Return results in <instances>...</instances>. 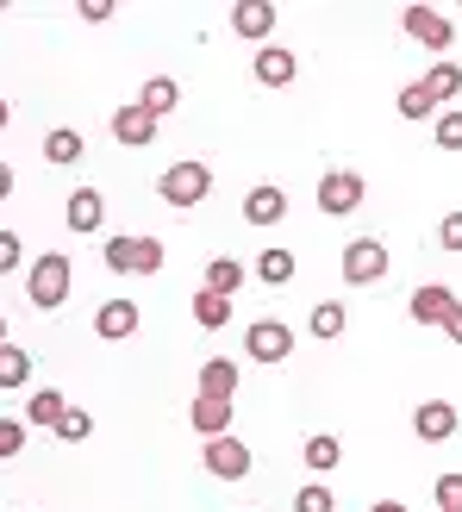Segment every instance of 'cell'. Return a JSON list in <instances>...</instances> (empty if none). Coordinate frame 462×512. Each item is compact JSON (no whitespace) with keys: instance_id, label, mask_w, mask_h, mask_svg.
Listing matches in <instances>:
<instances>
[{"instance_id":"12","label":"cell","mask_w":462,"mask_h":512,"mask_svg":"<svg viewBox=\"0 0 462 512\" xmlns=\"http://www.w3.org/2000/svg\"><path fill=\"white\" fill-rule=\"evenodd\" d=\"M294 75H300L294 50H281V44H263V50H256V82H263V88H288Z\"/></svg>"},{"instance_id":"17","label":"cell","mask_w":462,"mask_h":512,"mask_svg":"<svg viewBox=\"0 0 462 512\" xmlns=\"http://www.w3.org/2000/svg\"><path fill=\"white\" fill-rule=\"evenodd\" d=\"M269 25H275L269 0H238V7H231V32L238 38H269Z\"/></svg>"},{"instance_id":"24","label":"cell","mask_w":462,"mask_h":512,"mask_svg":"<svg viewBox=\"0 0 462 512\" xmlns=\"http://www.w3.org/2000/svg\"><path fill=\"white\" fill-rule=\"evenodd\" d=\"M256 275H263L269 288H288L294 281V250H263L256 256Z\"/></svg>"},{"instance_id":"34","label":"cell","mask_w":462,"mask_h":512,"mask_svg":"<svg viewBox=\"0 0 462 512\" xmlns=\"http://www.w3.org/2000/svg\"><path fill=\"white\" fill-rule=\"evenodd\" d=\"M25 450V419H0V463Z\"/></svg>"},{"instance_id":"20","label":"cell","mask_w":462,"mask_h":512,"mask_svg":"<svg viewBox=\"0 0 462 512\" xmlns=\"http://www.w3.org/2000/svg\"><path fill=\"white\" fill-rule=\"evenodd\" d=\"M244 275H250L244 263H231V256H213V263H207V294H225V300H231V294L244 288Z\"/></svg>"},{"instance_id":"10","label":"cell","mask_w":462,"mask_h":512,"mask_svg":"<svg viewBox=\"0 0 462 512\" xmlns=\"http://www.w3.org/2000/svg\"><path fill=\"white\" fill-rule=\"evenodd\" d=\"M413 431H419L425 444H444V438H456V406H450V400H419Z\"/></svg>"},{"instance_id":"27","label":"cell","mask_w":462,"mask_h":512,"mask_svg":"<svg viewBox=\"0 0 462 512\" xmlns=\"http://www.w3.org/2000/svg\"><path fill=\"white\" fill-rule=\"evenodd\" d=\"M338 463H344V444L338 438H306V469L325 475V469H338Z\"/></svg>"},{"instance_id":"38","label":"cell","mask_w":462,"mask_h":512,"mask_svg":"<svg viewBox=\"0 0 462 512\" xmlns=\"http://www.w3.org/2000/svg\"><path fill=\"white\" fill-rule=\"evenodd\" d=\"M82 19L88 25H107L113 19V0H82Z\"/></svg>"},{"instance_id":"32","label":"cell","mask_w":462,"mask_h":512,"mask_svg":"<svg viewBox=\"0 0 462 512\" xmlns=\"http://www.w3.org/2000/svg\"><path fill=\"white\" fill-rule=\"evenodd\" d=\"M431 138H438V150H462V113H456V107H444V113H438V125H431Z\"/></svg>"},{"instance_id":"4","label":"cell","mask_w":462,"mask_h":512,"mask_svg":"<svg viewBox=\"0 0 462 512\" xmlns=\"http://www.w3.org/2000/svg\"><path fill=\"white\" fill-rule=\"evenodd\" d=\"M244 350L256 356V363H288V356H294V331L281 325V319H250Z\"/></svg>"},{"instance_id":"18","label":"cell","mask_w":462,"mask_h":512,"mask_svg":"<svg viewBox=\"0 0 462 512\" xmlns=\"http://www.w3.org/2000/svg\"><path fill=\"white\" fill-rule=\"evenodd\" d=\"M138 107H144L150 119H163V113H175V107H182V88H175L169 75H150V82H144V100H138Z\"/></svg>"},{"instance_id":"23","label":"cell","mask_w":462,"mask_h":512,"mask_svg":"<svg viewBox=\"0 0 462 512\" xmlns=\"http://www.w3.org/2000/svg\"><path fill=\"white\" fill-rule=\"evenodd\" d=\"M425 94L438 100V107H444V100H456V94H462V69H456V63H431V69H425Z\"/></svg>"},{"instance_id":"5","label":"cell","mask_w":462,"mask_h":512,"mask_svg":"<svg viewBox=\"0 0 462 512\" xmlns=\"http://www.w3.org/2000/svg\"><path fill=\"white\" fill-rule=\"evenodd\" d=\"M381 275H388V244H381V238H356L344 250V281H350V288H369V281H381Z\"/></svg>"},{"instance_id":"9","label":"cell","mask_w":462,"mask_h":512,"mask_svg":"<svg viewBox=\"0 0 462 512\" xmlns=\"http://www.w3.org/2000/svg\"><path fill=\"white\" fill-rule=\"evenodd\" d=\"M456 306H462V300L444 288V281H425V288H413V300H406V313H413L419 325H444V319L456 313Z\"/></svg>"},{"instance_id":"2","label":"cell","mask_w":462,"mask_h":512,"mask_svg":"<svg viewBox=\"0 0 462 512\" xmlns=\"http://www.w3.org/2000/svg\"><path fill=\"white\" fill-rule=\"evenodd\" d=\"M157 194L169 200V207H200V200L213 194V169L207 163H169L157 175Z\"/></svg>"},{"instance_id":"43","label":"cell","mask_w":462,"mask_h":512,"mask_svg":"<svg viewBox=\"0 0 462 512\" xmlns=\"http://www.w3.org/2000/svg\"><path fill=\"white\" fill-rule=\"evenodd\" d=\"M0 344H7V319H0Z\"/></svg>"},{"instance_id":"3","label":"cell","mask_w":462,"mask_h":512,"mask_svg":"<svg viewBox=\"0 0 462 512\" xmlns=\"http://www.w3.org/2000/svg\"><path fill=\"white\" fill-rule=\"evenodd\" d=\"M356 207H363V175H356V169H325L319 175V213L325 219H344Z\"/></svg>"},{"instance_id":"28","label":"cell","mask_w":462,"mask_h":512,"mask_svg":"<svg viewBox=\"0 0 462 512\" xmlns=\"http://www.w3.org/2000/svg\"><path fill=\"white\" fill-rule=\"evenodd\" d=\"M400 119H438V100L425 94V82H413V88H400Z\"/></svg>"},{"instance_id":"30","label":"cell","mask_w":462,"mask_h":512,"mask_svg":"<svg viewBox=\"0 0 462 512\" xmlns=\"http://www.w3.org/2000/svg\"><path fill=\"white\" fill-rule=\"evenodd\" d=\"M294 512H338V494H331L325 481H306V488L294 494Z\"/></svg>"},{"instance_id":"16","label":"cell","mask_w":462,"mask_h":512,"mask_svg":"<svg viewBox=\"0 0 462 512\" xmlns=\"http://www.w3.org/2000/svg\"><path fill=\"white\" fill-rule=\"evenodd\" d=\"M200 394L207 400H238V369H231V356H207V363H200Z\"/></svg>"},{"instance_id":"6","label":"cell","mask_w":462,"mask_h":512,"mask_svg":"<svg viewBox=\"0 0 462 512\" xmlns=\"http://www.w3.org/2000/svg\"><path fill=\"white\" fill-rule=\"evenodd\" d=\"M207 469L219 475V481H244L256 463H250V444L244 438H231V431H225V438H207Z\"/></svg>"},{"instance_id":"1","label":"cell","mask_w":462,"mask_h":512,"mask_svg":"<svg viewBox=\"0 0 462 512\" xmlns=\"http://www.w3.org/2000/svg\"><path fill=\"white\" fill-rule=\"evenodd\" d=\"M69 281H75V263L63 250H44L32 263V275H25V300H32L38 313H57V306L69 300Z\"/></svg>"},{"instance_id":"42","label":"cell","mask_w":462,"mask_h":512,"mask_svg":"<svg viewBox=\"0 0 462 512\" xmlns=\"http://www.w3.org/2000/svg\"><path fill=\"white\" fill-rule=\"evenodd\" d=\"M7 125H13V119H7V100H0V132H7Z\"/></svg>"},{"instance_id":"21","label":"cell","mask_w":462,"mask_h":512,"mask_svg":"<svg viewBox=\"0 0 462 512\" xmlns=\"http://www.w3.org/2000/svg\"><path fill=\"white\" fill-rule=\"evenodd\" d=\"M69 413V400L57 394V388H38L32 394V406H25V419H32V425H44V431H57V419Z\"/></svg>"},{"instance_id":"13","label":"cell","mask_w":462,"mask_h":512,"mask_svg":"<svg viewBox=\"0 0 462 512\" xmlns=\"http://www.w3.org/2000/svg\"><path fill=\"white\" fill-rule=\"evenodd\" d=\"M275 219H288V194H281L275 182L250 188L244 194V225H275Z\"/></svg>"},{"instance_id":"33","label":"cell","mask_w":462,"mask_h":512,"mask_svg":"<svg viewBox=\"0 0 462 512\" xmlns=\"http://www.w3.org/2000/svg\"><path fill=\"white\" fill-rule=\"evenodd\" d=\"M163 256H169L163 238H138V269H132V275H157V269H163Z\"/></svg>"},{"instance_id":"26","label":"cell","mask_w":462,"mask_h":512,"mask_svg":"<svg viewBox=\"0 0 462 512\" xmlns=\"http://www.w3.org/2000/svg\"><path fill=\"white\" fill-rule=\"evenodd\" d=\"M344 325H350V313L338 300H325V306H313V338H344Z\"/></svg>"},{"instance_id":"37","label":"cell","mask_w":462,"mask_h":512,"mask_svg":"<svg viewBox=\"0 0 462 512\" xmlns=\"http://www.w3.org/2000/svg\"><path fill=\"white\" fill-rule=\"evenodd\" d=\"M438 244H444V250H462V213H444V225H438Z\"/></svg>"},{"instance_id":"7","label":"cell","mask_w":462,"mask_h":512,"mask_svg":"<svg viewBox=\"0 0 462 512\" xmlns=\"http://www.w3.org/2000/svg\"><path fill=\"white\" fill-rule=\"evenodd\" d=\"M400 25H406V38H419V44H431V50H450V38H456V25H450L438 7H406Z\"/></svg>"},{"instance_id":"41","label":"cell","mask_w":462,"mask_h":512,"mask_svg":"<svg viewBox=\"0 0 462 512\" xmlns=\"http://www.w3.org/2000/svg\"><path fill=\"white\" fill-rule=\"evenodd\" d=\"M369 512H406V506H400V500H375Z\"/></svg>"},{"instance_id":"11","label":"cell","mask_w":462,"mask_h":512,"mask_svg":"<svg viewBox=\"0 0 462 512\" xmlns=\"http://www.w3.org/2000/svg\"><path fill=\"white\" fill-rule=\"evenodd\" d=\"M113 138L125 150H144V144H157V119H150L144 107H119L113 113Z\"/></svg>"},{"instance_id":"35","label":"cell","mask_w":462,"mask_h":512,"mask_svg":"<svg viewBox=\"0 0 462 512\" xmlns=\"http://www.w3.org/2000/svg\"><path fill=\"white\" fill-rule=\"evenodd\" d=\"M438 506L444 512H462V475H438Z\"/></svg>"},{"instance_id":"22","label":"cell","mask_w":462,"mask_h":512,"mask_svg":"<svg viewBox=\"0 0 462 512\" xmlns=\"http://www.w3.org/2000/svg\"><path fill=\"white\" fill-rule=\"evenodd\" d=\"M25 381H32V350L0 344V388H25Z\"/></svg>"},{"instance_id":"19","label":"cell","mask_w":462,"mask_h":512,"mask_svg":"<svg viewBox=\"0 0 462 512\" xmlns=\"http://www.w3.org/2000/svg\"><path fill=\"white\" fill-rule=\"evenodd\" d=\"M44 157L57 163V169H69V163H82V157H88V144H82V132H69V125H57V132L44 138Z\"/></svg>"},{"instance_id":"31","label":"cell","mask_w":462,"mask_h":512,"mask_svg":"<svg viewBox=\"0 0 462 512\" xmlns=\"http://www.w3.org/2000/svg\"><path fill=\"white\" fill-rule=\"evenodd\" d=\"M57 438H63V444H88V438H94V419L82 413V406H69V413L57 419Z\"/></svg>"},{"instance_id":"36","label":"cell","mask_w":462,"mask_h":512,"mask_svg":"<svg viewBox=\"0 0 462 512\" xmlns=\"http://www.w3.org/2000/svg\"><path fill=\"white\" fill-rule=\"evenodd\" d=\"M19 256H25V250H19V232H0V275H13Z\"/></svg>"},{"instance_id":"14","label":"cell","mask_w":462,"mask_h":512,"mask_svg":"<svg viewBox=\"0 0 462 512\" xmlns=\"http://www.w3.org/2000/svg\"><path fill=\"white\" fill-rule=\"evenodd\" d=\"M138 306L132 300H107V306H100V313H94V331H100V338H107V344H119V338H132V331H138Z\"/></svg>"},{"instance_id":"15","label":"cell","mask_w":462,"mask_h":512,"mask_svg":"<svg viewBox=\"0 0 462 512\" xmlns=\"http://www.w3.org/2000/svg\"><path fill=\"white\" fill-rule=\"evenodd\" d=\"M188 425L200 431V438H225V431H231V400H207V394H194Z\"/></svg>"},{"instance_id":"29","label":"cell","mask_w":462,"mask_h":512,"mask_svg":"<svg viewBox=\"0 0 462 512\" xmlns=\"http://www.w3.org/2000/svg\"><path fill=\"white\" fill-rule=\"evenodd\" d=\"M100 256H107L113 275H132L138 269V238H107V250H100Z\"/></svg>"},{"instance_id":"39","label":"cell","mask_w":462,"mask_h":512,"mask_svg":"<svg viewBox=\"0 0 462 512\" xmlns=\"http://www.w3.org/2000/svg\"><path fill=\"white\" fill-rule=\"evenodd\" d=\"M444 338H450V344H462V306H456V313L444 319Z\"/></svg>"},{"instance_id":"25","label":"cell","mask_w":462,"mask_h":512,"mask_svg":"<svg viewBox=\"0 0 462 512\" xmlns=\"http://www.w3.org/2000/svg\"><path fill=\"white\" fill-rule=\"evenodd\" d=\"M194 319L207 325V331L231 325V300H225V294H207V288H200V294H194Z\"/></svg>"},{"instance_id":"8","label":"cell","mask_w":462,"mask_h":512,"mask_svg":"<svg viewBox=\"0 0 462 512\" xmlns=\"http://www.w3.org/2000/svg\"><path fill=\"white\" fill-rule=\"evenodd\" d=\"M63 225H69L75 238L100 232V225H107V200H100V188H75V194H69V207H63Z\"/></svg>"},{"instance_id":"40","label":"cell","mask_w":462,"mask_h":512,"mask_svg":"<svg viewBox=\"0 0 462 512\" xmlns=\"http://www.w3.org/2000/svg\"><path fill=\"white\" fill-rule=\"evenodd\" d=\"M13 194V163H0V200Z\"/></svg>"}]
</instances>
